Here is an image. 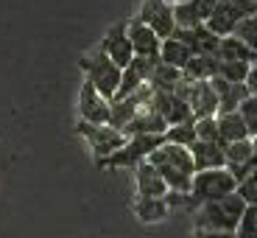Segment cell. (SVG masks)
I'll return each instance as SVG.
<instances>
[{"mask_svg":"<svg viewBox=\"0 0 257 238\" xmlns=\"http://www.w3.org/2000/svg\"><path fill=\"white\" fill-rule=\"evenodd\" d=\"M207 82H210V87L215 90V96H218V112H238L240 101L249 96V87H246V84H232L221 76H212V78H207ZM218 112H215V115H218Z\"/></svg>","mask_w":257,"mask_h":238,"instance_id":"cell-16","label":"cell"},{"mask_svg":"<svg viewBox=\"0 0 257 238\" xmlns=\"http://www.w3.org/2000/svg\"><path fill=\"white\" fill-rule=\"evenodd\" d=\"M78 135L87 137V143H90V148H92V154H95L98 160L109 157L112 151H117V148L126 143V135H123L120 129L109 126V123H87V121H78Z\"/></svg>","mask_w":257,"mask_h":238,"instance_id":"cell-7","label":"cell"},{"mask_svg":"<svg viewBox=\"0 0 257 238\" xmlns=\"http://www.w3.org/2000/svg\"><path fill=\"white\" fill-rule=\"evenodd\" d=\"M109 112H112L109 98H103L90 82H84L81 90H78V115H81V121H87V123H109Z\"/></svg>","mask_w":257,"mask_h":238,"instance_id":"cell-8","label":"cell"},{"mask_svg":"<svg viewBox=\"0 0 257 238\" xmlns=\"http://www.w3.org/2000/svg\"><path fill=\"white\" fill-rule=\"evenodd\" d=\"M224 166L235 180H243L249 171H254V151H251V137H243V140L235 143H224Z\"/></svg>","mask_w":257,"mask_h":238,"instance_id":"cell-10","label":"cell"},{"mask_svg":"<svg viewBox=\"0 0 257 238\" xmlns=\"http://www.w3.org/2000/svg\"><path fill=\"white\" fill-rule=\"evenodd\" d=\"M215 3H218V0H193V6H196V12H199L201 23H207V17L212 14V9H215Z\"/></svg>","mask_w":257,"mask_h":238,"instance_id":"cell-32","label":"cell"},{"mask_svg":"<svg viewBox=\"0 0 257 238\" xmlns=\"http://www.w3.org/2000/svg\"><path fill=\"white\" fill-rule=\"evenodd\" d=\"M165 3H171V6H176V3H187V0H165Z\"/></svg>","mask_w":257,"mask_h":238,"instance_id":"cell-36","label":"cell"},{"mask_svg":"<svg viewBox=\"0 0 257 238\" xmlns=\"http://www.w3.org/2000/svg\"><path fill=\"white\" fill-rule=\"evenodd\" d=\"M235 238H257V205H246L235 227Z\"/></svg>","mask_w":257,"mask_h":238,"instance_id":"cell-27","label":"cell"},{"mask_svg":"<svg viewBox=\"0 0 257 238\" xmlns=\"http://www.w3.org/2000/svg\"><path fill=\"white\" fill-rule=\"evenodd\" d=\"M251 151H254V163H257V135H251Z\"/></svg>","mask_w":257,"mask_h":238,"instance_id":"cell-35","label":"cell"},{"mask_svg":"<svg viewBox=\"0 0 257 238\" xmlns=\"http://www.w3.org/2000/svg\"><path fill=\"white\" fill-rule=\"evenodd\" d=\"M146 160L160 171L168 191H179V193L190 191V180L196 174V168H193V157H190V148L187 146H176V143L162 140Z\"/></svg>","mask_w":257,"mask_h":238,"instance_id":"cell-1","label":"cell"},{"mask_svg":"<svg viewBox=\"0 0 257 238\" xmlns=\"http://www.w3.org/2000/svg\"><path fill=\"white\" fill-rule=\"evenodd\" d=\"M254 12H257V0H218L204 26L218 37H229L240 20L251 17Z\"/></svg>","mask_w":257,"mask_h":238,"instance_id":"cell-6","label":"cell"},{"mask_svg":"<svg viewBox=\"0 0 257 238\" xmlns=\"http://www.w3.org/2000/svg\"><path fill=\"white\" fill-rule=\"evenodd\" d=\"M171 37L182 39L193 53H204V56H215V53H218V42H221L218 34H212L204 23L196 26V28H174Z\"/></svg>","mask_w":257,"mask_h":238,"instance_id":"cell-12","label":"cell"},{"mask_svg":"<svg viewBox=\"0 0 257 238\" xmlns=\"http://www.w3.org/2000/svg\"><path fill=\"white\" fill-rule=\"evenodd\" d=\"M137 20H143L148 28H154V34L160 39L171 37L176 28L174 23V6L171 3H165V0H146L140 6V14H137Z\"/></svg>","mask_w":257,"mask_h":238,"instance_id":"cell-9","label":"cell"},{"mask_svg":"<svg viewBox=\"0 0 257 238\" xmlns=\"http://www.w3.org/2000/svg\"><path fill=\"white\" fill-rule=\"evenodd\" d=\"M238 115L243 118V126H246V132H249V137L257 135V96H251V93H249V96L240 101Z\"/></svg>","mask_w":257,"mask_h":238,"instance_id":"cell-28","label":"cell"},{"mask_svg":"<svg viewBox=\"0 0 257 238\" xmlns=\"http://www.w3.org/2000/svg\"><path fill=\"white\" fill-rule=\"evenodd\" d=\"M243 207H246V202L240 199L235 191L226 193V196H221V199L204 202V205L196 207V230H226V232H235Z\"/></svg>","mask_w":257,"mask_h":238,"instance_id":"cell-2","label":"cell"},{"mask_svg":"<svg viewBox=\"0 0 257 238\" xmlns=\"http://www.w3.org/2000/svg\"><path fill=\"white\" fill-rule=\"evenodd\" d=\"M162 140L165 143H176V146H187L196 140V129H193V121H185V123H174L162 132Z\"/></svg>","mask_w":257,"mask_h":238,"instance_id":"cell-24","label":"cell"},{"mask_svg":"<svg viewBox=\"0 0 257 238\" xmlns=\"http://www.w3.org/2000/svg\"><path fill=\"white\" fill-rule=\"evenodd\" d=\"M135 185H137V199H157V196H165L168 193L165 180H162L160 171L148 160L135 166Z\"/></svg>","mask_w":257,"mask_h":238,"instance_id":"cell-14","label":"cell"},{"mask_svg":"<svg viewBox=\"0 0 257 238\" xmlns=\"http://www.w3.org/2000/svg\"><path fill=\"white\" fill-rule=\"evenodd\" d=\"M235 185H238V180L224 168H207V171H196L190 180V199L193 205L199 207L204 205V202H212V199H221V196H226V193L235 191Z\"/></svg>","mask_w":257,"mask_h":238,"instance_id":"cell-4","label":"cell"},{"mask_svg":"<svg viewBox=\"0 0 257 238\" xmlns=\"http://www.w3.org/2000/svg\"><path fill=\"white\" fill-rule=\"evenodd\" d=\"M235 37L238 39H243L246 45L251 48V51H257V12L251 14V17H246V20H240L238 26H235Z\"/></svg>","mask_w":257,"mask_h":238,"instance_id":"cell-29","label":"cell"},{"mask_svg":"<svg viewBox=\"0 0 257 238\" xmlns=\"http://www.w3.org/2000/svg\"><path fill=\"white\" fill-rule=\"evenodd\" d=\"M215 59H221V62H249L251 64V62H257V51H251L243 39L229 34V37H221Z\"/></svg>","mask_w":257,"mask_h":238,"instance_id":"cell-18","label":"cell"},{"mask_svg":"<svg viewBox=\"0 0 257 238\" xmlns=\"http://www.w3.org/2000/svg\"><path fill=\"white\" fill-rule=\"evenodd\" d=\"M193 129H196V140H218V123H215V115L193 118Z\"/></svg>","mask_w":257,"mask_h":238,"instance_id":"cell-31","label":"cell"},{"mask_svg":"<svg viewBox=\"0 0 257 238\" xmlns=\"http://www.w3.org/2000/svg\"><path fill=\"white\" fill-rule=\"evenodd\" d=\"M190 56H193V51L182 42V39H176V37H165L162 39V45H160V62H165V64H174V67H185L187 62H190Z\"/></svg>","mask_w":257,"mask_h":238,"instance_id":"cell-21","label":"cell"},{"mask_svg":"<svg viewBox=\"0 0 257 238\" xmlns=\"http://www.w3.org/2000/svg\"><path fill=\"white\" fill-rule=\"evenodd\" d=\"M218 73V59L215 56H204V53H193L190 62L182 67V76L190 82H207Z\"/></svg>","mask_w":257,"mask_h":238,"instance_id":"cell-20","label":"cell"},{"mask_svg":"<svg viewBox=\"0 0 257 238\" xmlns=\"http://www.w3.org/2000/svg\"><path fill=\"white\" fill-rule=\"evenodd\" d=\"M165 129H168L165 118H162L151 104H143L140 110H137V115L123 126V135L126 137L128 135H162Z\"/></svg>","mask_w":257,"mask_h":238,"instance_id":"cell-15","label":"cell"},{"mask_svg":"<svg viewBox=\"0 0 257 238\" xmlns=\"http://www.w3.org/2000/svg\"><path fill=\"white\" fill-rule=\"evenodd\" d=\"M101 51L106 53L120 70L132 62L135 51H132V39H128V31H126V20H123V23H115V26L106 31V37L101 39Z\"/></svg>","mask_w":257,"mask_h":238,"instance_id":"cell-11","label":"cell"},{"mask_svg":"<svg viewBox=\"0 0 257 238\" xmlns=\"http://www.w3.org/2000/svg\"><path fill=\"white\" fill-rule=\"evenodd\" d=\"M235 193H238L246 205H257V168L249 171V174L235 185Z\"/></svg>","mask_w":257,"mask_h":238,"instance_id":"cell-30","label":"cell"},{"mask_svg":"<svg viewBox=\"0 0 257 238\" xmlns=\"http://www.w3.org/2000/svg\"><path fill=\"white\" fill-rule=\"evenodd\" d=\"M78 64H81V70L87 73V82H90L103 98L112 101V98L117 96V87H120V67H117L101 48L92 51V53H84V56L78 59Z\"/></svg>","mask_w":257,"mask_h":238,"instance_id":"cell-3","label":"cell"},{"mask_svg":"<svg viewBox=\"0 0 257 238\" xmlns=\"http://www.w3.org/2000/svg\"><path fill=\"white\" fill-rule=\"evenodd\" d=\"M126 31L132 39V51L135 56H160V45L162 39L154 34V28H148L143 20H126Z\"/></svg>","mask_w":257,"mask_h":238,"instance_id":"cell-13","label":"cell"},{"mask_svg":"<svg viewBox=\"0 0 257 238\" xmlns=\"http://www.w3.org/2000/svg\"><path fill=\"white\" fill-rule=\"evenodd\" d=\"M193 238H235V232H226V230H196Z\"/></svg>","mask_w":257,"mask_h":238,"instance_id":"cell-33","label":"cell"},{"mask_svg":"<svg viewBox=\"0 0 257 238\" xmlns=\"http://www.w3.org/2000/svg\"><path fill=\"white\" fill-rule=\"evenodd\" d=\"M190 157L196 171L207 168H224V143L218 140H193L190 143Z\"/></svg>","mask_w":257,"mask_h":238,"instance_id":"cell-17","label":"cell"},{"mask_svg":"<svg viewBox=\"0 0 257 238\" xmlns=\"http://www.w3.org/2000/svg\"><path fill=\"white\" fill-rule=\"evenodd\" d=\"M246 87H249L251 96H257V62L249 67V76H246Z\"/></svg>","mask_w":257,"mask_h":238,"instance_id":"cell-34","label":"cell"},{"mask_svg":"<svg viewBox=\"0 0 257 238\" xmlns=\"http://www.w3.org/2000/svg\"><path fill=\"white\" fill-rule=\"evenodd\" d=\"M182 78V70L174 67V64H165V62H157L151 76H148V87L151 90H165V93H174L176 82Z\"/></svg>","mask_w":257,"mask_h":238,"instance_id":"cell-22","label":"cell"},{"mask_svg":"<svg viewBox=\"0 0 257 238\" xmlns=\"http://www.w3.org/2000/svg\"><path fill=\"white\" fill-rule=\"evenodd\" d=\"M249 62H221L218 59V73L215 76L226 78L232 84H246V76H249Z\"/></svg>","mask_w":257,"mask_h":238,"instance_id":"cell-25","label":"cell"},{"mask_svg":"<svg viewBox=\"0 0 257 238\" xmlns=\"http://www.w3.org/2000/svg\"><path fill=\"white\" fill-rule=\"evenodd\" d=\"M174 23H176V28H196V26H201V17H199V12H196V6H193V0H187V3H176L174 6Z\"/></svg>","mask_w":257,"mask_h":238,"instance_id":"cell-26","label":"cell"},{"mask_svg":"<svg viewBox=\"0 0 257 238\" xmlns=\"http://www.w3.org/2000/svg\"><path fill=\"white\" fill-rule=\"evenodd\" d=\"M215 123H218V143H235V140L249 137V132L243 126V118L238 112H218Z\"/></svg>","mask_w":257,"mask_h":238,"instance_id":"cell-19","label":"cell"},{"mask_svg":"<svg viewBox=\"0 0 257 238\" xmlns=\"http://www.w3.org/2000/svg\"><path fill=\"white\" fill-rule=\"evenodd\" d=\"M162 143V135H128L117 151H112L109 157L98 160V168H135L137 163H143L157 146Z\"/></svg>","mask_w":257,"mask_h":238,"instance_id":"cell-5","label":"cell"},{"mask_svg":"<svg viewBox=\"0 0 257 238\" xmlns=\"http://www.w3.org/2000/svg\"><path fill=\"white\" fill-rule=\"evenodd\" d=\"M168 213H171V207H168V202L162 199V196H157V199H137L135 202V216L140 221H146V224L168 219Z\"/></svg>","mask_w":257,"mask_h":238,"instance_id":"cell-23","label":"cell"}]
</instances>
